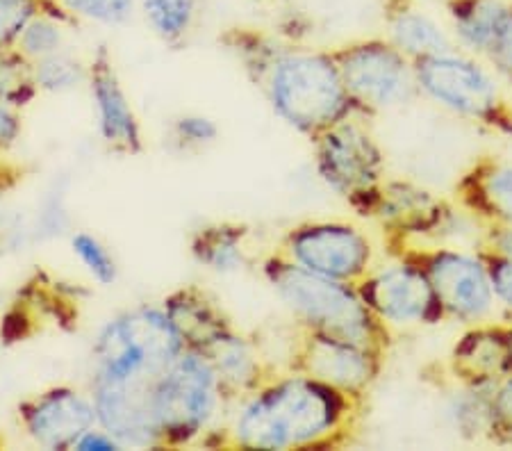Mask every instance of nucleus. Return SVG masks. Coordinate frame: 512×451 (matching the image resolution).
I'll use <instances>...</instances> for the list:
<instances>
[{
  "mask_svg": "<svg viewBox=\"0 0 512 451\" xmlns=\"http://www.w3.org/2000/svg\"><path fill=\"white\" fill-rule=\"evenodd\" d=\"M146 26L164 44H180L198 19V0H139Z\"/></svg>",
  "mask_w": 512,
  "mask_h": 451,
  "instance_id": "25",
  "label": "nucleus"
},
{
  "mask_svg": "<svg viewBox=\"0 0 512 451\" xmlns=\"http://www.w3.org/2000/svg\"><path fill=\"white\" fill-rule=\"evenodd\" d=\"M458 208L481 224L512 226V162L483 153L453 185Z\"/></svg>",
  "mask_w": 512,
  "mask_h": 451,
  "instance_id": "17",
  "label": "nucleus"
},
{
  "mask_svg": "<svg viewBox=\"0 0 512 451\" xmlns=\"http://www.w3.org/2000/svg\"><path fill=\"white\" fill-rule=\"evenodd\" d=\"M32 71H35L39 92L46 94L71 92L89 80V64H82L80 57L69 53L66 48L32 64Z\"/></svg>",
  "mask_w": 512,
  "mask_h": 451,
  "instance_id": "27",
  "label": "nucleus"
},
{
  "mask_svg": "<svg viewBox=\"0 0 512 451\" xmlns=\"http://www.w3.org/2000/svg\"><path fill=\"white\" fill-rule=\"evenodd\" d=\"M173 139L180 149L196 151L214 144L219 139V126L214 119L203 117V114H183L173 121Z\"/></svg>",
  "mask_w": 512,
  "mask_h": 451,
  "instance_id": "32",
  "label": "nucleus"
},
{
  "mask_svg": "<svg viewBox=\"0 0 512 451\" xmlns=\"http://www.w3.org/2000/svg\"><path fill=\"white\" fill-rule=\"evenodd\" d=\"M412 64L421 96L490 133L512 137V101L481 62L451 48Z\"/></svg>",
  "mask_w": 512,
  "mask_h": 451,
  "instance_id": "5",
  "label": "nucleus"
},
{
  "mask_svg": "<svg viewBox=\"0 0 512 451\" xmlns=\"http://www.w3.org/2000/svg\"><path fill=\"white\" fill-rule=\"evenodd\" d=\"M367 306L387 326H437L447 322L431 281L417 265L394 260L392 265L371 269L358 283Z\"/></svg>",
  "mask_w": 512,
  "mask_h": 451,
  "instance_id": "12",
  "label": "nucleus"
},
{
  "mask_svg": "<svg viewBox=\"0 0 512 451\" xmlns=\"http://www.w3.org/2000/svg\"><path fill=\"white\" fill-rule=\"evenodd\" d=\"M442 369V365H440ZM442 374L447 372L442 369ZM426 381H433L435 385H442L444 395V410L453 429L460 438L465 440H485L487 426H490V406L494 385L497 383H458L453 379H433V376L424 374Z\"/></svg>",
  "mask_w": 512,
  "mask_h": 451,
  "instance_id": "22",
  "label": "nucleus"
},
{
  "mask_svg": "<svg viewBox=\"0 0 512 451\" xmlns=\"http://www.w3.org/2000/svg\"><path fill=\"white\" fill-rule=\"evenodd\" d=\"M312 144L319 178L351 208L385 180V153L358 117L324 130Z\"/></svg>",
  "mask_w": 512,
  "mask_h": 451,
  "instance_id": "10",
  "label": "nucleus"
},
{
  "mask_svg": "<svg viewBox=\"0 0 512 451\" xmlns=\"http://www.w3.org/2000/svg\"><path fill=\"white\" fill-rule=\"evenodd\" d=\"M21 117L16 108L0 103V153L12 149V146L19 142L21 137Z\"/></svg>",
  "mask_w": 512,
  "mask_h": 451,
  "instance_id": "36",
  "label": "nucleus"
},
{
  "mask_svg": "<svg viewBox=\"0 0 512 451\" xmlns=\"http://www.w3.org/2000/svg\"><path fill=\"white\" fill-rule=\"evenodd\" d=\"M201 354H205V358L212 363L226 397H251L255 390L276 376L264 365L258 347L249 338H244L242 333H237L235 328L221 333Z\"/></svg>",
  "mask_w": 512,
  "mask_h": 451,
  "instance_id": "18",
  "label": "nucleus"
},
{
  "mask_svg": "<svg viewBox=\"0 0 512 451\" xmlns=\"http://www.w3.org/2000/svg\"><path fill=\"white\" fill-rule=\"evenodd\" d=\"M89 92L96 108L98 135L107 149L119 155H139L144 151L142 126L132 108L112 55L101 46L89 62Z\"/></svg>",
  "mask_w": 512,
  "mask_h": 451,
  "instance_id": "15",
  "label": "nucleus"
},
{
  "mask_svg": "<svg viewBox=\"0 0 512 451\" xmlns=\"http://www.w3.org/2000/svg\"><path fill=\"white\" fill-rule=\"evenodd\" d=\"M485 60L490 62V67L499 73V76L512 85V16L506 23V28L501 30L499 39L494 41L492 51L485 55Z\"/></svg>",
  "mask_w": 512,
  "mask_h": 451,
  "instance_id": "35",
  "label": "nucleus"
},
{
  "mask_svg": "<svg viewBox=\"0 0 512 451\" xmlns=\"http://www.w3.org/2000/svg\"><path fill=\"white\" fill-rule=\"evenodd\" d=\"M51 0H0V46H14L28 23Z\"/></svg>",
  "mask_w": 512,
  "mask_h": 451,
  "instance_id": "31",
  "label": "nucleus"
},
{
  "mask_svg": "<svg viewBox=\"0 0 512 451\" xmlns=\"http://www.w3.org/2000/svg\"><path fill=\"white\" fill-rule=\"evenodd\" d=\"M510 3H512V0H510Z\"/></svg>",
  "mask_w": 512,
  "mask_h": 451,
  "instance_id": "39",
  "label": "nucleus"
},
{
  "mask_svg": "<svg viewBox=\"0 0 512 451\" xmlns=\"http://www.w3.org/2000/svg\"><path fill=\"white\" fill-rule=\"evenodd\" d=\"M164 313L169 315L171 324L176 326L187 349L203 351L221 333L233 328L217 303L198 287H183L176 290L162 303Z\"/></svg>",
  "mask_w": 512,
  "mask_h": 451,
  "instance_id": "20",
  "label": "nucleus"
},
{
  "mask_svg": "<svg viewBox=\"0 0 512 451\" xmlns=\"http://www.w3.org/2000/svg\"><path fill=\"white\" fill-rule=\"evenodd\" d=\"M333 55L360 119L401 108L421 94L415 64L387 37L346 41Z\"/></svg>",
  "mask_w": 512,
  "mask_h": 451,
  "instance_id": "8",
  "label": "nucleus"
},
{
  "mask_svg": "<svg viewBox=\"0 0 512 451\" xmlns=\"http://www.w3.org/2000/svg\"><path fill=\"white\" fill-rule=\"evenodd\" d=\"M71 251L80 260V265L87 269V274L101 285H112L119 278V265L114 260L112 251L98 240L96 235L87 231H78L71 235Z\"/></svg>",
  "mask_w": 512,
  "mask_h": 451,
  "instance_id": "28",
  "label": "nucleus"
},
{
  "mask_svg": "<svg viewBox=\"0 0 512 451\" xmlns=\"http://www.w3.org/2000/svg\"><path fill=\"white\" fill-rule=\"evenodd\" d=\"M37 94L32 62L16 46H0V103L19 110L35 101Z\"/></svg>",
  "mask_w": 512,
  "mask_h": 451,
  "instance_id": "26",
  "label": "nucleus"
},
{
  "mask_svg": "<svg viewBox=\"0 0 512 451\" xmlns=\"http://www.w3.org/2000/svg\"><path fill=\"white\" fill-rule=\"evenodd\" d=\"M385 249L392 260L412 262L426 274L447 319L472 326L492 317L497 297L485 262L476 251L467 253L451 246H426L396 237H385Z\"/></svg>",
  "mask_w": 512,
  "mask_h": 451,
  "instance_id": "6",
  "label": "nucleus"
},
{
  "mask_svg": "<svg viewBox=\"0 0 512 451\" xmlns=\"http://www.w3.org/2000/svg\"><path fill=\"white\" fill-rule=\"evenodd\" d=\"M476 249L492 253V256L512 260V226L483 224V233Z\"/></svg>",
  "mask_w": 512,
  "mask_h": 451,
  "instance_id": "34",
  "label": "nucleus"
},
{
  "mask_svg": "<svg viewBox=\"0 0 512 451\" xmlns=\"http://www.w3.org/2000/svg\"><path fill=\"white\" fill-rule=\"evenodd\" d=\"M485 440L497 447L512 445V374L503 376V379L494 385L490 426H487Z\"/></svg>",
  "mask_w": 512,
  "mask_h": 451,
  "instance_id": "30",
  "label": "nucleus"
},
{
  "mask_svg": "<svg viewBox=\"0 0 512 451\" xmlns=\"http://www.w3.org/2000/svg\"><path fill=\"white\" fill-rule=\"evenodd\" d=\"M262 274L301 331L333 335L390 354L392 326L374 315L355 283L312 274L278 251L262 262Z\"/></svg>",
  "mask_w": 512,
  "mask_h": 451,
  "instance_id": "4",
  "label": "nucleus"
},
{
  "mask_svg": "<svg viewBox=\"0 0 512 451\" xmlns=\"http://www.w3.org/2000/svg\"><path fill=\"white\" fill-rule=\"evenodd\" d=\"M510 335H512V324H510Z\"/></svg>",
  "mask_w": 512,
  "mask_h": 451,
  "instance_id": "38",
  "label": "nucleus"
},
{
  "mask_svg": "<svg viewBox=\"0 0 512 451\" xmlns=\"http://www.w3.org/2000/svg\"><path fill=\"white\" fill-rule=\"evenodd\" d=\"M442 369L458 383H497L512 374L510 324H472L453 344Z\"/></svg>",
  "mask_w": 512,
  "mask_h": 451,
  "instance_id": "16",
  "label": "nucleus"
},
{
  "mask_svg": "<svg viewBox=\"0 0 512 451\" xmlns=\"http://www.w3.org/2000/svg\"><path fill=\"white\" fill-rule=\"evenodd\" d=\"M360 217L376 221L385 237L419 240L442 233L456 217V208L442 196L410 180H383L365 201L353 208Z\"/></svg>",
  "mask_w": 512,
  "mask_h": 451,
  "instance_id": "13",
  "label": "nucleus"
},
{
  "mask_svg": "<svg viewBox=\"0 0 512 451\" xmlns=\"http://www.w3.org/2000/svg\"><path fill=\"white\" fill-rule=\"evenodd\" d=\"M224 399V388L210 360L201 351L185 349L162 374L153 395L160 445H192L208 431Z\"/></svg>",
  "mask_w": 512,
  "mask_h": 451,
  "instance_id": "7",
  "label": "nucleus"
},
{
  "mask_svg": "<svg viewBox=\"0 0 512 451\" xmlns=\"http://www.w3.org/2000/svg\"><path fill=\"white\" fill-rule=\"evenodd\" d=\"M476 253L485 262L497 303H501L503 308H508L512 313V260L492 256V253L481 249H476Z\"/></svg>",
  "mask_w": 512,
  "mask_h": 451,
  "instance_id": "33",
  "label": "nucleus"
},
{
  "mask_svg": "<svg viewBox=\"0 0 512 451\" xmlns=\"http://www.w3.org/2000/svg\"><path fill=\"white\" fill-rule=\"evenodd\" d=\"M78 451H119L123 449L121 442L112 436V433H107L103 426H94V429H89L85 436H82L76 447Z\"/></svg>",
  "mask_w": 512,
  "mask_h": 451,
  "instance_id": "37",
  "label": "nucleus"
},
{
  "mask_svg": "<svg viewBox=\"0 0 512 451\" xmlns=\"http://www.w3.org/2000/svg\"><path fill=\"white\" fill-rule=\"evenodd\" d=\"M187 347L162 306H139L112 317L92 347L98 426L123 447L160 449L153 395L169 365Z\"/></svg>",
  "mask_w": 512,
  "mask_h": 451,
  "instance_id": "1",
  "label": "nucleus"
},
{
  "mask_svg": "<svg viewBox=\"0 0 512 451\" xmlns=\"http://www.w3.org/2000/svg\"><path fill=\"white\" fill-rule=\"evenodd\" d=\"M73 21H89L98 26H121L132 19L139 0H57Z\"/></svg>",
  "mask_w": 512,
  "mask_h": 451,
  "instance_id": "29",
  "label": "nucleus"
},
{
  "mask_svg": "<svg viewBox=\"0 0 512 451\" xmlns=\"http://www.w3.org/2000/svg\"><path fill=\"white\" fill-rule=\"evenodd\" d=\"M21 424L35 445L53 451L73 449L89 429L98 426L92 395L69 385L41 390L19 406Z\"/></svg>",
  "mask_w": 512,
  "mask_h": 451,
  "instance_id": "14",
  "label": "nucleus"
},
{
  "mask_svg": "<svg viewBox=\"0 0 512 451\" xmlns=\"http://www.w3.org/2000/svg\"><path fill=\"white\" fill-rule=\"evenodd\" d=\"M249 228L242 224H210L198 228L192 237V256L198 265L212 269L217 274H230L244 267Z\"/></svg>",
  "mask_w": 512,
  "mask_h": 451,
  "instance_id": "23",
  "label": "nucleus"
},
{
  "mask_svg": "<svg viewBox=\"0 0 512 451\" xmlns=\"http://www.w3.org/2000/svg\"><path fill=\"white\" fill-rule=\"evenodd\" d=\"M278 253L333 281L358 285L374 269V244L346 221H303L289 228Z\"/></svg>",
  "mask_w": 512,
  "mask_h": 451,
  "instance_id": "9",
  "label": "nucleus"
},
{
  "mask_svg": "<svg viewBox=\"0 0 512 451\" xmlns=\"http://www.w3.org/2000/svg\"><path fill=\"white\" fill-rule=\"evenodd\" d=\"M383 21L387 39L412 62L453 48L447 32L421 10L419 0H383Z\"/></svg>",
  "mask_w": 512,
  "mask_h": 451,
  "instance_id": "19",
  "label": "nucleus"
},
{
  "mask_svg": "<svg viewBox=\"0 0 512 451\" xmlns=\"http://www.w3.org/2000/svg\"><path fill=\"white\" fill-rule=\"evenodd\" d=\"M456 32L467 51L487 55L512 16L510 0H442Z\"/></svg>",
  "mask_w": 512,
  "mask_h": 451,
  "instance_id": "21",
  "label": "nucleus"
},
{
  "mask_svg": "<svg viewBox=\"0 0 512 451\" xmlns=\"http://www.w3.org/2000/svg\"><path fill=\"white\" fill-rule=\"evenodd\" d=\"M73 23L69 14L62 10L57 0H51L35 19H32L21 37L16 39V48L35 64L44 57H51L66 48V30Z\"/></svg>",
  "mask_w": 512,
  "mask_h": 451,
  "instance_id": "24",
  "label": "nucleus"
},
{
  "mask_svg": "<svg viewBox=\"0 0 512 451\" xmlns=\"http://www.w3.org/2000/svg\"><path fill=\"white\" fill-rule=\"evenodd\" d=\"M235 51L289 128L310 139L360 114L333 51L285 44L262 32H233Z\"/></svg>",
  "mask_w": 512,
  "mask_h": 451,
  "instance_id": "3",
  "label": "nucleus"
},
{
  "mask_svg": "<svg viewBox=\"0 0 512 451\" xmlns=\"http://www.w3.org/2000/svg\"><path fill=\"white\" fill-rule=\"evenodd\" d=\"M385 360L387 354L381 349L317 331H303L289 360V372L305 374L349 395L367 397L381 379Z\"/></svg>",
  "mask_w": 512,
  "mask_h": 451,
  "instance_id": "11",
  "label": "nucleus"
},
{
  "mask_svg": "<svg viewBox=\"0 0 512 451\" xmlns=\"http://www.w3.org/2000/svg\"><path fill=\"white\" fill-rule=\"evenodd\" d=\"M367 397L349 395L305 374L274 376L244 399L230 429L239 449H333L351 442Z\"/></svg>",
  "mask_w": 512,
  "mask_h": 451,
  "instance_id": "2",
  "label": "nucleus"
}]
</instances>
